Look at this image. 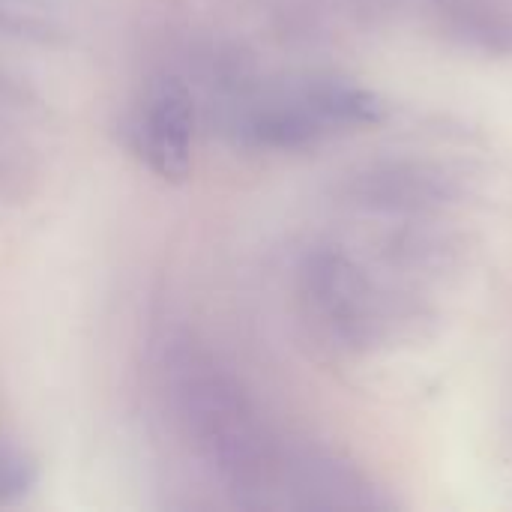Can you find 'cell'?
<instances>
[{
    "label": "cell",
    "mask_w": 512,
    "mask_h": 512,
    "mask_svg": "<svg viewBox=\"0 0 512 512\" xmlns=\"http://www.w3.org/2000/svg\"><path fill=\"white\" fill-rule=\"evenodd\" d=\"M168 399L195 453L243 507H318L333 459L270 432L243 384L210 351L177 342L165 360Z\"/></svg>",
    "instance_id": "obj_1"
},
{
    "label": "cell",
    "mask_w": 512,
    "mask_h": 512,
    "mask_svg": "<svg viewBox=\"0 0 512 512\" xmlns=\"http://www.w3.org/2000/svg\"><path fill=\"white\" fill-rule=\"evenodd\" d=\"M192 138H195L192 93L177 78L156 81L132 129L138 156L165 183H183L192 171Z\"/></svg>",
    "instance_id": "obj_2"
},
{
    "label": "cell",
    "mask_w": 512,
    "mask_h": 512,
    "mask_svg": "<svg viewBox=\"0 0 512 512\" xmlns=\"http://www.w3.org/2000/svg\"><path fill=\"white\" fill-rule=\"evenodd\" d=\"M12 87L0 81V201L18 204L30 198L36 180L33 150L27 147L21 129L12 123Z\"/></svg>",
    "instance_id": "obj_3"
},
{
    "label": "cell",
    "mask_w": 512,
    "mask_h": 512,
    "mask_svg": "<svg viewBox=\"0 0 512 512\" xmlns=\"http://www.w3.org/2000/svg\"><path fill=\"white\" fill-rule=\"evenodd\" d=\"M63 0H0V30L48 42L63 33Z\"/></svg>",
    "instance_id": "obj_4"
}]
</instances>
